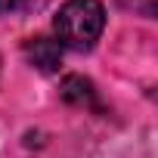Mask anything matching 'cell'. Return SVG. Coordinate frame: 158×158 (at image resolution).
<instances>
[{
    "label": "cell",
    "mask_w": 158,
    "mask_h": 158,
    "mask_svg": "<svg viewBox=\"0 0 158 158\" xmlns=\"http://www.w3.org/2000/svg\"><path fill=\"white\" fill-rule=\"evenodd\" d=\"M56 40L62 50H93L106 28V6L99 0H65L56 13Z\"/></svg>",
    "instance_id": "1"
},
{
    "label": "cell",
    "mask_w": 158,
    "mask_h": 158,
    "mask_svg": "<svg viewBox=\"0 0 158 158\" xmlns=\"http://www.w3.org/2000/svg\"><path fill=\"white\" fill-rule=\"evenodd\" d=\"M25 59L44 71V74H53L59 65H62V44L53 40V37H31L25 44Z\"/></svg>",
    "instance_id": "2"
},
{
    "label": "cell",
    "mask_w": 158,
    "mask_h": 158,
    "mask_svg": "<svg viewBox=\"0 0 158 158\" xmlns=\"http://www.w3.org/2000/svg\"><path fill=\"white\" fill-rule=\"evenodd\" d=\"M62 99L68 106H77V109H93V112H102V102H99V93L93 87V81H87V77L81 74H68L62 87H59Z\"/></svg>",
    "instance_id": "3"
},
{
    "label": "cell",
    "mask_w": 158,
    "mask_h": 158,
    "mask_svg": "<svg viewBox=\"0 0 158 158\" xmlns=\"http://www.w3.org/2000/svg\"><path fill=\"white\" fill-rule=\"evenodd\" d=\"M31 6V0H0V16H13Z\"/></svg>",
    "instance_id": "4"
}]
</instances>
